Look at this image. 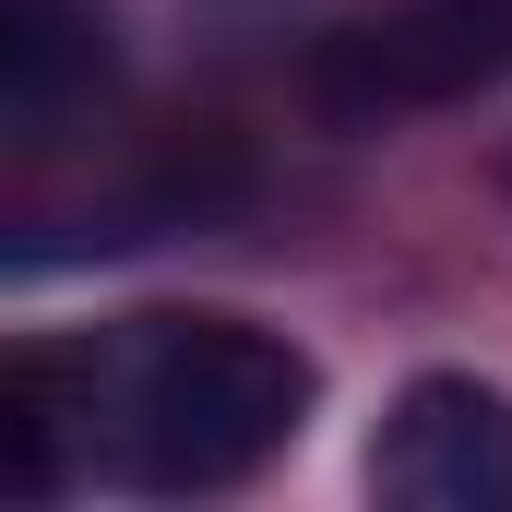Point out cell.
<instances>
[{
	"instance_id": "cell-3",
	"label": "cell",
	"mask_w": 512,
	"mask_h": 512,
	"mask_svg": "<svg viewBox=\"0 0 512 512\" xmlns=\"http://www.w3.org/2000/svg\"><path fill=\"white\" fill-rule=\"evenodd\" d=\"M370 489L393 512H512V393L477 370L405 382L370 441Z\"/></svg>"
},
{
	"instance_id": "cell-1",
	"label": "cell",
	"mask_w": 512,
	"mask_h": 512,
	"mask_svg": "<svg viewBox=\"0 0 512 512\" xmlns=\"http://www.w3.org/2000/svg\"><path fill=\"white\" fill-rule=\"evenodd\" d=\"M310 405H322L310 346L262 334L239 310H155L84 358V417H96L108 465L155 501L239 489L251 465H274L310 429Z\"/></svg>"
},
{
	"instance_id": "cell-4",
	"label": "cell",
	"mask_w": 512,
	"mask_h": 512,
	"mask_svg": "<svg viewBox=\"0 0 512 512\" xmlns=\"http://www.w3.org/2000/svg\"><path fill=\"white\" fill-rule=\"evenodd\" d=\"M108 84V12L96 0H0V131L60 143V120Z\"/></svg>"
},
{
	"instance_id": "cell-2",
	"label": "cell",
	"mask_w": 512,
	"mask_h": 512,
	"mask_svg": "<svg viewBox=\"0 0 512 512\" xmlns=\"http://www.w3.org/2000/svg\"><path fill=\"white\" fill-rule=\"evenodd\" d=\"M512 72V0H382L346 36H322L310 96L334 120H405V108H453Z\"/></svg>"
}]
</instances>
